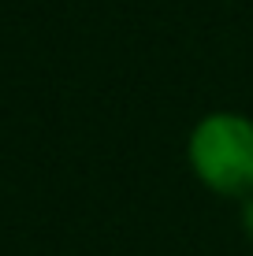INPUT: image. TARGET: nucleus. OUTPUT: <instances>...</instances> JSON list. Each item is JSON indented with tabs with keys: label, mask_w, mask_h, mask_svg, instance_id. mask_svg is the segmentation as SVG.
Wrapping results in <instances>:
<instances>
[{
	"label": "nucleus",
	"mask_w": 253,
	"mask_h": 256,
	"mask_svg": "<svg viewBox=\"0 0 253 256\" xmlns=\"http://www.w3.org/2000/svg\"><path fill=\"white\" fill-rule=\"evenodd\" d=\"M186 167L216 197L242 200L253 193V116L208 112L190 126Z\"/></svg>",
	"instance_id": "obj_1"
},
{
	"label": "nucleus",
	"mask_w": 253,
	"mask_h": 256,
	"mask_svg": "<svg viewBox=\"0 0 253 256\" xmlns=\"http://www.w3.org/2000/svg\"><path fill=\"white\" fill-rule=\"evenodd\" d=\"M238 204H242V208H238V216H242V230H246V238L253 242V193H246Z\"/></svg>",
	"instance_id": "obj_2"
}]
</instances>
